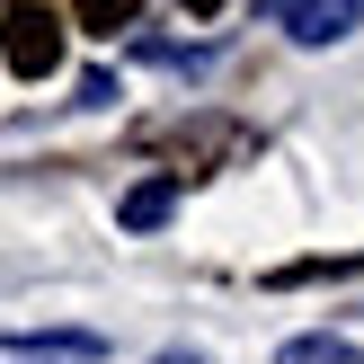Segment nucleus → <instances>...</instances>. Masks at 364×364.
I'll return each instance as SVG.
<instances>
[{
  "mask_svg": "<svg viewBox=\"0 0 364 364\" xmlns=\"http://www.w3.org/2000/svg\"><path fill=\"white\" fill-rule=\"evenodd\" d=\"M258 124L249 116H223V107H187V116H151V124H134V151L142 160H169L160 178H223V169H240V160H258Z\"/></svg>",
  "mask_w": 364,
  "mask_h": 364,
  "instance_id": "nucleus-1",
  "label": "nucleus"
},
{
  "mask_svg": "<svg viewBox=\"0 0 364 364\" xmlns=\"http://www.w3.org/2000/svg\"><path fill=\"white\" fill-rule=\"evenodd\" d=\"M0 63H9L18 80H53V71H63V18L36 9V0H9V9H0Z\"/></svg>",
  "mask_w": 364,
  "mask_h": 364,
  "instance_id": "nucleus-2",
  "label": "nucleus"
},
{
  "mask_svg": "<svg viewBox=\"0 0 364 364\" xmlns=\"http://www.w3.org/2000/svg\"><path fill=\"white\" fill-rule=\"evenodd\" d=\"M267 9L294 27V45H338L364 27V0H267Z\"/></svg>",
  "mask_w": 364,
  "mask_h": 364,
  "instance_id": "nucleus-3",
  "label": "nucleus"
},
{
  "mask_svg": "<svg viewBox=\"0 0 364 364\" xmlns=\"http://www.w3.org/2000/svg\"><path fill=\"white\" fill-rule=\"evenodd\" d=\"M169 205H178V178H142V187H124L116 223H124V231H160V223H169Z\"/></svg>",
  "mask_w": 364,
  "mask_h": 364,
  "instance_id": "nucleus-4",
  "label": "nucleus"
},
{
  "mask_svg": "<svg viewBox=\"0 0 364 364\" xmlns=\"http://www.w3.org/2000/svg\"><path fill=\"white\" fill-rule=\"evenodd\" d=\"M329 276H364V249H347V258H284V267H267L276 294H294V284H329Z\"/></svg>",
  "mask_w": 364,
  "mask_h": 364,
  "instance_id": "nucleus-5",
  "label": "nucleus"
},
{
  "mask_svg": "<svg viewBox=\"0 0 364 364\" xmlns=\"http://www.w3.org/2000/svg\"><path fill=\"white\" fill-rule=\"evenodd\" d=\"M276 364H364L355 338H329V329H302V338H284Z\"/></svg>",
  "mask_w": 364,
  "mask_h": 364,
  "instance_id": "nucleus-6",
  "label": "nucleus"
},
{
  "mask_svg": "<svg viewBox=\"0 0 364 364\" xmlns=\"http://www.w3.org/2000/svg\"><path fill=\"white\" fill-rule=\"evenodd\" d=\"M142 18V0H71V18L63 27H89V36H124Z\"/></svg>",
  "mask_w": 364,
  "mask_h": 364,
  "instance_id": "nucleus-7",
  "label": "nucleus"
},
{
  "mask_svg": "<svg viewBox=\"0 0 364 364\" xmlns=\"http://www.w3.org/2000/svg\"><path fill=\"white\" fill-rule=\"evenodd\" d=\"M142 63H169V71H196L205 53H196V45H160V36H151V45H142Z\"/></svg>",
  "mask_w": 364,
  "mask_h": 364,
  "instance_id": "nucleus-8",
  "label": "nucleus"
},
{
  "mask_svg": "<svg viewBox=\"0 0 364 364\" xmlns=\"http://www.w3.org/2000/svg\"><path fill=\"white\" fill-rule=\"evenodd\" d=\"M178 9H187V18H223L231 0H178Z\"/></svg>",
  "mask_w": 364,
  "mask_h": 364,
  "instance_id": "nucleus-9",
  "label": "nucleus"
},
{
  "mask_svg": "<svg viewBox=\"0 0 364 364\" xmlns=\"http://www.w3.org/2000/svg\"><path fill=\"white\" fill-rule=\"evenodd\" d=\"M151 364H205V355H196V347H169V355H151Z\"/></svg>",
  "mask_w": 364,
  "mask_h": 364,
  "instance_id": "nucleus-10",
  "label": "nucleus"
}]
</instances>
